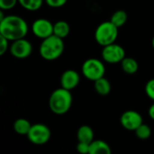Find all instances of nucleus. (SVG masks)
Here are the masks:
<instances>
[{
	"mask_svg": "<svg viewBox=\"0 0 154 154\" xmlns=\"http://www.w3.org/2000/svg\"><path fill=\"white\" fill-rule=\"evenodd\" d=\"M5 16L4 15V13H3V11H0V21H2L4 18H5Z\"/></svg>",
	"mask_w": 154,
	"mask_h": 154,
	"instance_id": "obj_27",
	"label": "nucleus"
},
{
	"mask_svg": "<svg viewBox=\"0 0 154 154\" xmlns=\"http://www.w3.org/2000/svg\"><path fill=\"white\" fill-rule=\"evenodd\" d=\"M8 40L0 35V55H4L8 49Z\"/></svg>",
	"mask_w": 154,
	"mask_h": 154,
	"instance_id": "obj_25",
	"label": "nucleus"
},
{
	"mask_svg": "<svg viewBox=\"0 0 154 154\" xmlns=\"http://www.w3.org/2000/svg\"><path fill=\"white\" fill-rule=\"evenodd\" d=\"M81 71L86 79L91 81H96L97 79L104 77L106 73V68L100 60L91 58L84 61Z\"/></svg>",
	"mask_w": 154,
	"mask_h": 154,
	"instance_id": "obj_5",
	"label": "nucleus"
},
{
	"mask_svg": "<svg viewBox=\"0 0 154 154\" xmlns=\"http://www.w3.org/2000/svg\"><path fill=\"white\" fill-rule=\"evenodd\" d=\"M121 66H122V69L126 74H129V75H133V74L136 73L139 69L138 62L134 58H126L125 57L121 61Z\"/></svg>",
	"mask_w": 154,
	"mask_h": 154,
	"instance_id": "obj_17",
	"label": "nucleus"
},
{
	"mask_svg": "<svg viewBox=\"0 0 154 154\" xmlns=\"http://www.w3.org/2000/svg\"><path fill=\"white\" fill-rule=\"evenodd\" d=\"M101 54L103 60L110 64L119 63L125 58V49L122 46L116 43L104 46Z\"/></svg>",
	"mask_w": 154,
	"mask_h": 154,
	"instance_id": "obj_7",
	"label": "nucleus"
},
{
	"mask_svg": "<svg viewBox=\"0 0 154 154\" xmlns=\"http://www.w3.org/2000/svg\"><path fill=\"white\" fill-rule=\"evenodd\" d=\"M148 114H149V116L154 120V104H152L150 108H149V111H148Z\"/></svg>",
	"mask_w": 154,
	"mask_h": 154,
	"instance_id": "obj_26",
	"label": "nucleus"
},
{
	"mask_svg": "<svg viewBox=\"0 0 154 154\" xmlns=\"http://www.w3.org/2000/svg\"><path fill=\"white\" fill-rule=\"evenodd\" d=\"M13 127L16 134L20 135H27L32 127V125L25 118H18L14 121Z\"/></svg>",
	"mask_w": 154,
	"mask_h": 154,
	"instance_id": "obj_15",
	"label": "nucleus"
},
{
	"mask_svg": "<svg viewBox=\"0 0 154 154\" xmlns=\"http://www.w3.org/2000/svg\"><path fill=\"white\" fill-rule=\"evenodd\" d=\"M79 81H80L79 74L73 69H68L64 71L60 78L61 88L70 91L79 84Z\"/></svg>",
	"mask_w": 154,
	"mask_h": 154,
	"instance_id": "obj_11",
	"label": "nucleus"
},
{
	"mask_svg": "<svg viewBox=\"0 0 154 154\" xmlns=\"http://www.w3.org/2000/svg\"><path fill=\"white\" fill-rule=\"evenodd\" d=\"M111 152L108 143L102 140L92 141L89 144V154H111Z\"/></svg>",
	"mask_w": 154,
	"mask_h": 154,
	"instance_id": "obj_12",
	"label": "nucleus"
},
{
	"mask_svg": "<svg viewBox=\"0 0 154 154\" xmlns=\"http://www.w3.org/2000/svg\"><path fill=\"white\" fill-rule=\"evenodd\" d=\"M145 93L147 97L154 101V79H150L145 85Z\"/></svg>",
	"mask_w": 154,
	"mask_h": 154,
	"instance_id": "obj_21",
	"label": "nucleus"
},
{
	"mask_svg": "<svg viewBox=\"0 0 154 154\" xmlns=\"http://www.w3.org/2000/svg\"><path fill=\"white\" fill-rule=\"evenodd\" d=\"M18 0H0V8L2 10H9L15 6Z\"/></svg>",
	"mask_w": 154,
	"mask_h": 154,
	"instance_id": "obj_22",
	"label": "nucleus"
},
{
	"mask_svg": "<svg viewBox=\"0 0 154 154\" xmlns=\"http://www.w3.org/2000/svg\"><path fill=\"white\" fill-rule=\"evenodd\" d=\"M118 36V27L111 21L101 23L96 29L95 39L101 46H106L115 43Z\"/></svg>",
	"mask_w": 154,
	"mask_h": 154,
	"instance_id": "obj_4",
	"label": "nucleus"
},
{
	"mask_svg": "<svg viewBox=\"0 0 154 154\" xmlns=\"http://www.w3.org/2000/svg\"><path fill=\"white\" fill-rule=\"evenodd\" d=\"M94 87L97 94L100 96H107L111 91V84L108 79L102 77L94 81Z\"/></svg>",
	"mask_w": 154,
	"mask_h": 154,
	"instance_id": "obj_14",
	"label": "nucleus"
},
{
	"mask_svg": "<svg viewBox=\"0 0 154 154\" xmlns=\"http://www.w3.org/2000/svg\"><path fill=\"white\" fill-rule=\"evenodd\" d=\"M18 3L28 11H37L39 10L43 3V0H18Z\"/></svg>",
	"mask_w": 154,
	"mask_h": 154,
	"instance_id": "obj_19",
	"label": "nucleus"
},
{
	"mask_svg": "<svg viewBox=\"0 0 154 154\" xmlns=\"http://www.w3.org/2000/svg\"><path fill=\"white\" fill-rule=\"evenodd\" d=\"M89 144L90 143H88L79 142V143L77 144V151L83 154L89 153Z\"/></svg>",
	"mask_w": 154,
	"mask_h": 154,
	"instance_id": "obj_24",
	"label": "nucleus"
},
{
	"mask_svg": "<svg viewBox=\"0 0 154 154\" xmlns=\"http://www.w3.org/2000/svg\"><path fill=\"white\" fill-rule=\"evenodd\" d=\"M64 47L63 39L52 34L42 40L39 48V53L46 60H55L63 53Z\"/></svg>",
	"mask_w": 154,
	"mask_h": 154,
	"instance_id": "obj_3",
	"label": "nucleus"
},
{
	"mask_svg": "<svg viewBox=\"0 0 154 154\" xmlns=\"http://www.w3.org/2000/svg\"><path fill=\"white\" fill-rule=\"evenodd\" d=\"M51 136L50 128L43 124L32 125V127L27 134L28 140L36 145H42L49 142Z\"/></svg>",
	"mask_w": 154,
	"mask_h": 154,
	"instance_id": "obj_6",
	"label": "nucleus"
},
{
	"mask_svg": "<svg viewBox=\"0 0 154 154\" xmlns=\"http://www.w3.org/2000/svg\"><path fill=\"white\" fill-rule=\"evenodd\" d=\"M135 135L140 140H147L152 135V129L149 125L145 124H142L135 131Z\"/></svg>",
	"mask_w": 154,
	"mask_h": 154,
	"instance_id": "obj_20",
	"label": "nucleus"
},
{
	"mask_svg": "<svg viewBox=\"0 0 154 154\" xmlns=\"http://www.w3.org/2000/svg\"><path fill=\"white\" fill-rule=\"evenodd\" d=\"M68 0H45V3L53 8H58V7H61L63 6Z\"/></svg>",
	"mask_w": 154,
	"mask_h": 154,
	"instance_id": "obj_23",
	"label": "nucleus"
},
{
	"mask_svg": "<svg viewBox=\"0 0 154 154\" xmlns=\"http://www.w3.org/2000/svg\"><path fill=\"white\" fill-rule=\"evenodd\" d=\"M152 47H153V49H154V37H153V39H152Z\"/></svg>",
	"mask_w": 154,
	"mask_h": 154,
	"instance_id": "obj_28",
	"label": "nucleus"
},
{
	"mask_svg": "<svg viewBox=\"0 0 154 154\" xmlns=\"http://www.w3.org/2000/svg\"><path fill=\"white\" fill-rule=\"evenodd\" d=\"M120 124L125 129L128 131H135L143 123V117L138 112L134 110H128L123 113L121 116Z\"/></svg>",
	"mask_w": 154,
	"mask_h": 154,
	"instance_id": "obj_9",
	"label": "nucleus"
},
{
	"mask_svg": "<svg viewBox=\"0 0 154 154\" xmlns=\"http://www.w3.org/2000/svg\"><path fill=\"white\" fill-rule=\"evenodd\" d=\"M69 24L65 21H59L53 24V34L61 39L66 38L69 35Z\"/></svg>",
	"mask_w": 154,
	"mask_h": 154,
	"instance_id": "obj_16",
	"label": "nucleus"
},
{
	"mask_svg": "<svg viewBox=\"0 0 154 154\" xmlns=\"http://www.w3.org/2000/svg\"><path fill=\"white\" fill-rule=\"evenodd\" d=\"M32 46L31 42L24 38L18 39L13 42L10 46V53L17 59H25L32 54Z\"/></svg>",
	"mask_w": 154,
	"mask_h": 154,
	"instance_id": "obj_8",
	"label": "nucleus"
},
{
	"mask_svg": "<svg viewBox=\"0 0 154 154\" xmlns=\"http://www.w3.org/2000/svg\"><path fill=\"white\" fill-rule=\"evenodd\" d=\"M110 21L116 26L120 28L123 25H125V23L127 21V13L125 10H118V11H116V12H115L113 14Z\"/></svg>",
	"mask_w": 154,
	"mask_h": 154,
	"instance_id": "obj_18",
	"label": "nucleus"
},
{
	"mask_svg": "<svg viewBox=\"0 0 154 154\" xmlns=\"http://www.w3.org/2000/svg\"><path fill=\"white\" fill-rule=\"evenodd\" d=\"M28 32L27 23L18 15H6L0 21V35L8 41L24 38Z\"/></svg>",
	"mask_w": 154,
	"mask_h": 154,
	"instance_id": "obj_1",
	"label": "nucleus"
},
{
	"mask_svg": "<svg viewBox=\"0 0 154 154\" xmlns=\"http://www.w3.org/2000/svg\"><path fill=\"white\" fill-rule=\"evenodd\" d=\"M72 106V95L70 90L63 88L55 89L49 98V107L51 111L58 116L69 112Z\"/></svg>",
	"mask_w": 154,
	"mask_h": 154,
	"instance_id": "obj_2",
	"label": "nucleus"
},
{
	"mask_svg": "<svg viewBox=\"0 0 154 154\" xmlns=\"http://www.w3.org/2000/svg\"><path fill=\"white\" fill-rule=\"evenodd\" d=\"M77 138L79 142L90 143L94 141V131L88 125H82L77 132Z\"/></svg>",
	"mask_w": 154,
	"mask_h": 154,
	"instance_id": "obj_13",
	"label": "nucleus"
},
{
	"mask_svg": "<svg viewBox=\"0 0 154 154\" xmlns=\"http://www.w3.org/2000/svg\"><path fill=\"white\" fill-rule=\"evenodd\" d=\"M32 32L36 37L43 40L53 34V24L47 19L40 18L32 23Z\"/></svg>",
	"mask_w": 154,
	"mask_h": 154,
	"instance_id": "obj_10",
	"label": "nucleus"
}]
</instances>
